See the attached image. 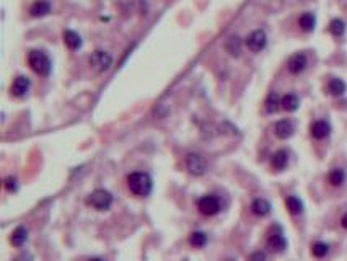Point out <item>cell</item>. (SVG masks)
<instances>
[{
    "label": "cell",
    "instance_id": "26",
    "mask_svg": "<svg viewBox=\"0 0 347 261\" xmlns=\"http://www.w3.org/2000/svg\"><path fill=\"white\" fill-rule=\"evenodd\" d=\"M329 31H331V35L336 36V38H339V36H343L344 35V31H346V23L341 18H334L333 21L329 23Z\"/></svg>",
    "mask_w": 347,
    "mask_h": 261
},
{
    "label": "cell",
    "instance_id": "6",
    "mask_svg": "<svg viewBox=\"0 0 347 261\" xmlns=\"http://www.w3.org/2000/svg\"><path fill=\"white\" fill-rule=\"evenodd\" d=\"M184 162H186V168H188V172L191 175H194V177H202V175L206 173L207 162H206V158L201 155V153H194V152L188 153Z\"/></svg>",
    "mask_w": 347,
    "mask_h": 261
},
{
    "label": "cell",
    "instance_id": "11",
    "mask_svg": "<svg viewBox=\"0 0 347 261\" xmlns=\"http://www.w3.org/2000/svg\"><path fill=\"white\" fill-rule=\"evenodd\" d=\"M287 165H289V152L284 150V149H280V150L272 153L271 167L274 168L276 172H282V170H285Z\"/></svg>",
    "mask_w": 347,
    "mask_h": 261
},
{
    "label": "cell",
    "instance_id": "23",
    "mask_svg": "<svg viewBox=\"0 0 347 261\" xmlns=\"http://www.w3.org/2000/svg\"><path fill=\"white\" fill-rule=\"evenodd\" d=\"M310 252H312V255H313L314 258L321 260V258H324L329 253V245L318 240V242L312 243V247H310Z\"/></svg>",
    "mask_w": 347,
    "mask_h": 261
},
{
    "label": "cell",
    "instance_id": "21",
    "mask_svg": "<svg viewBox=\"0 0 347 261\" xmlns=\"http://www.w3.org/2000/svg\"><path fill=\"white\" fill-rule=\"evenodd\" d=\"M225 51L233 57H238L240 52H242V39L238 36H230L225 42Z\"/></svg>",
    "mask_w": 347,
    "mask_h": 261
},
{
    "label": "cell",
    "instance_id": "31",
    "mask_svg": "<svg viewBox=\"0 0 347 261\" xmlns=\"http://www.w3.org/2000/svg\"><path fill=\"white\" fill-rule=\"evenodd\" d=\"M88 261H104L103 258H100V257H93V258H90Z\"/></svg>",
    "mask_w": 347,
    "mask_h": 261
},
{
    "label": "cell",
    "instance_id": "13",
    "mask_svg": "<svg viewBox=\"0 0 347 261\" xmlns=\"http://www.w3.org/2000/svg\"><path fill=\"white\" fill-rule=\"evenodd\" d=\"M274 132H276V136L279 137V139H282V141L289 139V137L293 136V126H292V122H290L289 119H280V121H277L276 126H274Z\"/></svg>",
    "mask_w": 347,
    "mask_h": 261
},
{
    "label": "cell",
    "instance_id": "20",
    "mask_svg": "<svg viewBox=\"0 0 347 261\" xmlns=\"http://www.w3.org/2000/svg\"><path fill=\"white\" fill-rule=\"evenodd\" d=\"M207 242H209V237H207L206 232H201V230H196L189 235V245L193 248H204Z\"/></svg>",
    "mask_w": 347,
    "mask_h": 261
},
{
    "label": "cell",
    "instance_id": "7",
    "mask_svg": "<svg viewBox=\"0 0 347 261\" xmlns=\"http://www.w3.org/2000/svg\"><path fill=\"white\" fill-rule=\"evenodd\" d=\"M90 66L97 72H106L113 66V57L104 51H95L93 54L90 56Z\"/></svg>",
    "mask_w": 347,
    "mask_h": 261
},
{
    "label": "cell",
    "instance_id": "29",
    "mask_svg": "<svg viewBox=\"0 0 347 261\" xmlns=\"http://www.w3.org/2000/svg\"><path fill=\"white\" fill-rule=\"evenodd\" d=\"M246 261H268V257H266L264 252H261V250H256L248 257Z\"/></svg>",
    "mask_w": 347,
    "mask_h": 261
},
{
    "label": "cell",
    "instance_id": "18",
    "mask_svg": "<svg viewBox=\"0 0 347 261\" xmlns=\"http://www.w3.org/2000/svg\"><path fill=\"white\" fill-rule=\"evenodd\" d=\"M346 178H347V175H346V172L343 168H333L328 173V183L331 186H334V188L343 186L346 183Z\"/></svg>",
    "mask_w": 347,
    "mask_h": 261
},
{
    "label": "cell",
    "instance_id": "3",
    "mask_svg": "<svg viewBox=\"0 0 347 261\" xmlns=\"http://www.w3.org/2000/svg\"><path fill=\"white\" fill-rule=\"evenodd\" d=\"M197 209L202 216L213 217L222 211V201L215 194H206L197 199Z\"/></svg>",
    "mask_w": 347,
    "mask_h": 261
},
{
    "label": "cell",
    "instance_id": "9",
    "mask_svg": "<svg viewBox=\"0 0 347 261\" xmlns=\"http://www.w3.org/2000/svg\"><path fill=\"white\" fill-rule=\"evenodd\" d=\"M310 134H312L313 139L316 141H323L331 134V126L326 121H314L312 126H310Z\"/></svg>",
    "mask_w": 347,
    "mask_h": 261
},
{
    "label": "cell",
    "instance_id": "10",
    "mask_svg": "<svg viewBox=\"0 0 347 261\" xmlns=\"http://www.w3.org/2000/svg\"><path fill=\"white\" fill-rule=\"evenodd\" d=\"M307 56L303 54V52H298V54H293L289 62H287V69H289V72L290 74H300L305 71V67H307Z\"/></svg>",
    "mask_w": 347,
    "mask_h": 261
},
{
    "label": "cell",
    "instance_id": "12",
    "mask_svg": "<svg viewBox=\"0 0 347 261\" xmlns=\"http://www.w3.org/2000/svg\"><path fill=\"white\" fill-rule=\"evenodd\" d=\"M271 209H272L271 202L268 199H264V198H256V199H253V202H251V212H253L254 216H258V217L269 216Z\"/></svg>",
    "mask_w": 347,
    "mask_h": 261
},
{
    "label": "cell",
    "instance_id": "4",
    "mask_svg": "<svg viewBox=\"0 0 347 261\" xmlns=\"http://www.w3.org/2000/svg\"><path fill=\"white\" fill-rule=\"evenodd\" d=\"M28 64L36 74H39V75H49L51 61L42 51H31L28 54Z\"/></svg>",
    "mask_w": 347,
    "mask_h": 261
},
{
    "label": "cell",
    "instance_id": "1",
    "mask_svg": "<svg viewBox=\"0 0 347 261\" xmlns=\"http://www.w3.org/2000/svg\"><path fill=\"white\" fill-rule=\"evenodd\" d=\"M127 188L139 198H147L153 189V180L145 172H134L127 177Z\"/></svg>",
    "mask_w": 347,
    "mask_h": 261
},
{
    "label": "cell",
    "instance_id": "15",
    "mask_svg": "<svg viewBox=\"0 0 347 261\" xmlns=\"http://www.w3.org/2000/svg\"><path fill=\"white\" fill-rule=\"evenodd\" d=\"M28 242V228L23 227V225H18L15 230L12 232V237H10V243L13 245V247H23V245Z\"/></svg>",
    "mask_w": 347,
    "mask_h": 261
},
{
    "label": "cell",
    "instance_id": "22",
    "mask_svg": "<svg viewBox=\"0 0 347 261\" xmlns=\"http://www.w3.org/2000/svg\"><path fill=\"white\" fill-rule=\"evenodd\" d=\"M298 25H300V28L303 31H307V33H310V31H313L314 30V26H316V18H314V15L313 13H303L300 20H298Z\"/></svg>",
    "mask_w": 347,
    "mask_h": 261
},
{
    "label": "cell",
    "instance_id": "16",
    "mask_svg": "<svg viewBox=\"0 0 347 261\" xmlns=\"http://www.w3.org/2000/svg\"><path fill=\"white\" fill-rule=\"evenodd\" d=\"M285 207L292 216H300V214H303V209H305L303 201L298 198V196H293V194L285 198Z\"/></svg>",
    "mask_w": 347,
    "mask_h": 261
},
{
    "label": "cell",
    "instance_id": "19",
    "mask_svg": "<svg viewBox=\"0 0 347 261\" xmlns=\"http://www.w3.org/2000/svg\"><path fill=\"white\" fill-rule=\"evenodd\" d=\"M64 42H66V46L69 47V49L75 51V49H78L80 46H82V38H80L75 31L66 30L64 31Z\"/></svg>",
    "mask_w": 347,
    "mask_h": 261
},
{
    "label": "cell",
    "instance_id": "30",
    "mask_svg": "<svg viewBox=\"0 0 347 261\" xmlns=\"http://www.w3.org/2000/svg\"><path fill=\"white\" fill-rule=\"evenodd\" d=\"M341 227L346 228V230H347V212H346L343 217H341Z\"/></svg>",
    "mask_w": 347,
    "mask_h": 261
},
{
    "label": "cell",
    "instance_id": "8",
    "mask_svg": "<svg viewBox=\"0 0 347 261\" xmlns=\"http://www.w3.org/2000/svg\"><path fill=\"white\" fill-rule=\"evenodd\" d=\"M266 42H268V36L263 30H254L248 38H246V46L249 51L253 52H259L266 47Z\"/></svg>",
    "mask_w": 347,
    "mask_h": 261
},
{
    "label": "cell",
    "instance_id": "25",
    "mask_svg": "<svg viewBox=\"0 0 347 261\" xmlns=\"http://www.w3.org/2000/svg\"><path fill=\"white\" fill-rule=\"evenodd\" d=\"M328 92L333 95V97H341L346 92V83L341 80V78H333L328 83Z\"/></svg>",
    "mask_w": 347,
    "mask_h": 261
},
{
    "label": "cell",
    "instance_id": "17",
    "mask_svg": "<svg viewBox=\"0 0 347 261\" xmlns=\"http://www.w3.org/2000/svg\"><path fill=\"white\" fill-rule=\"evenodd\" d=\"M31 17H46L47 13H51V3L46 2V0H36V2L31 5L30 8Z\"/></svg>",
    "mask_w": 347,
    "mask_h": 261
},
{
    "label": "cell",
    "instance_id": "2",
    "mask_svg": "<svg viewBox=\"0 0 347 261\" xmlns=\"http://www.w3.org/2000/svg\"><path fill=\"white\" fill-rule=\"evenodd\" d=\"M113 201H114L113 194L108 189L98 188L87 196V201L85 202H87V206L93 207L95 211H108L113 206Z\"/></svg>",
    "mask_w": 347,
    "mask_h": 261
},
{
    "label": "cell",
    "instance_id": "28",
    "mask_svg": "<svg viewBox=\"0 0 347 261\" xmlns=\"http://www.w3.org/2000/svg\"><path fill=\"white\" fill-rule=\"evenodd\" d=\"M3 186H5V189H7L8 193H17V191H18V180H17V177H13V175L7 177V178H5V181H3Z\"/></svg>",
    "mask_w": 347,
    "mask_h": 261
},
{
    "label": "cell",
    "instance_id": "24",
    "mask_svg": "<svg viewBox=\"0 0 347 261\" xmlns=\"http://www.w3.org/2000/svg\"><path fill=\"white\" fill-rule=\"evenodd\" d=\"M298 105H300V101H298V98L295 97V95H285V97H282L280 100V108L282 110H285V111H289V113H292V111H295L298 108Z\"/></svg>",
    "mask_w": 347,
    "mask_h": 261
},
{
    "label": "cell",
    "instance_id": "27",
    "mask_svg": "<svg viewBox=\"0 0 347 261\" xmlns=\"http://www.w3.org/2000/svg\"><path fill=\"white\" fill-rule=\"evenodd\" d=\"M279 108H280V100L277 97V93L274 92L269 93L268 100H266V111H268V113H276Z\"/></svg>",
    "mask_w": 347,
    "mask_h": 261
},
{
    "label": "cell",
    "instance_id": "14",
    "mask_svg": "<svg viewBox=\"0 0 347 261\" xmlns=\"http://www.w3.org/2000/svg\"><path fill=\"white\" fill-rule=\"evenodd\" d=\"M30 90V80L26 77H23V75H20V77H17L13 80V83H12V88H10V92H12V95L13 97H17V98H20V97H23V95L28 92Z\"/></svg>",
    "mask_w": 347,
    "mask_h": 261
},
{
    "label": "cell",
    "instance_id": "5",
    "mask_svg": "<svg viewBox=\"0 0 347 261\" xmlns=\"http://www.w3.org/2000/svg\"><path fill=\"white\" fill-rule=\"evenodd\" d=\"M266 245H268V248L272 253H282L287 250V238L284 237V232H282L279 225H274L271 228Z\"/></svg>",
    "mask_w": 347,
    "mask_h": 261
}]
</instances>
